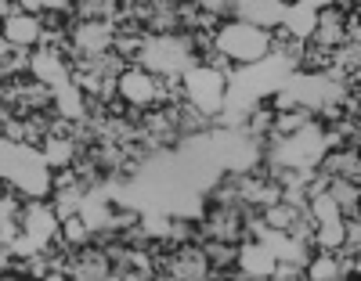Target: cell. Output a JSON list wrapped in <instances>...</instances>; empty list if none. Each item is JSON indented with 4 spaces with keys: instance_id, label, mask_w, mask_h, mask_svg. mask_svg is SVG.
Masks as SVG:
<instances>
[{
    "instance_id": "obj_1",
    "label": "cell",
    "mask_w": 361,
    "mask_h": 281,
    "mask_svg": "<svg viewBox=\"0 0 361 281\" xmlns=\"http://www.w3.org/2000/svg\"><path fill=\"white\" fill-rule=\"evenodd\" d=\"M0 177L25 202H51L54 195V170L47 163L44 148L0 141Z\"/></svg>"
},
{
    "instance_id": "obj_2",
    "label": "cell",
    "mask_w": 361,
    "mask_h": 281,
    "mask_svg": "<svg viewBox=\"0 0 361 281\" xmlns=\"http://www.w3.org/2000/svg\"><path fill=\"white\" fill-rule=\"evenodd\" d=\"M199 65V54L192 47V37H148L145 54H141V69H148L159 80H185Z\"/></svg>"
},
{
    "instance_id": "obj_3",
    "label": "cell",
    "mask_w": 361,
    "mask_h": 281,
    "mask_svg": "<svg viewBox=\"0 0 361 281\" xmlns=\"http://www.w3.org/2000/svg\"><path fill=\"white\" fill-rule=\"evenodd\" d=\"M217 51L231 61L235 69H250V65H260V61L271 58V33L264 29H253L246 22H228L217 29L214 37Z\"/></svg>"
},
{
    "instance_id": "obj_4",
    "label": "cell",
    "mask_w": 361,
    "mask_h": 281,
    "mask_svg": "<svg viewBox=\"0 0 361 281\" xmlns=\"http://www.w3.org/2000/svg\"><path fill=\"white\" fill-rule=\"evenodd\" d=\"M116 94L123 98L134 112H152V108H166L173 105V94L166 87V80L152 76L141 65H130L123 76L116 80Z\"/></svg>"
},
{
    "instance_id": "obj_5",
    "label": "cell",
    "mask_w": 361,
    "mask_h": 281,
    "mask_svg": "<svg viewBox=\"0 0 361 281\" xmlns=\"http://www.w3.org/2000/svg\"><path fill=\"white\" fill-rule=\"evenodd\" d=\"M185 101L202 112L206 119H221L224 115V105H228V76L209 69V65H195L185 80Z\"/></svg>"
},
{
    "instance_id": "obj_6",
    "label": "cell",
    "mask_w": 361,
    "mask_h": 281,
    "mask_svg": "<svg viewBox=\"0 0 361 281\" xmlns=\"http://www.w3.org/2000/svg\"><path fill=\"white\" fill-rule=\"evenodd\" d=\"M286 15L289 4H282V0H243V4H235V22H246L253 29H264V33L282 29Z\"/></svg>"
},
{
    "instance_id": "obj_7",
    "label": "cell",
    "mask_w": 361,
    "mask_h": 281,
    "mask_svg": "<svg viewBox=\"0 0 361 281\" xmlns=\"http://www.w3.org/2000/svg\"><path fill=\"white\" fill-rule=\"evenodd\" d=\"M238 270L253 281H267V277L279 274V260L271 256L260 242H243L238 245Z\"/></svg>"
},
{
    "instance_id": "obj_8",
    "label": "cell",
    "mask_w": 361,
    "mask_h": 281,
    "mask_svg": "<svg viewBox=\"0 0 361 281\" xmlns=\"http://www.w3.org/2000/svg\"><path fill=\"white\" fill-rule=\"evenodd\" d=\"M318 18H322V4L307 0V4H289V15H286V33L300 44H311L314 29H318Z\"/></svg>"
},
{
    "instance_id": "obj_9",
    "label": "cell",
    "mask_w": 361,
    "mask_h": 281,
    "mask_svg": "<svg viewBox=\"0 0 361 281\" xmlns=\"http://www.w3.org/2000/svg\"><path fill=\"white\" fill-rule=\"evenodd\" d=\"M40 40H44V22L40 18H33V15H18V18H11V22H4V44H11V47H40Z\"/></svg>"
},
{
    "instance_id": "obj_10",
    "label": "cell",
    "mask_w": 361,
    "mask_h": 281,
    "mask_svg": "<svg viewBox=\"0 0 361 281\" xmlns=\"http://www.w3.org/2000/svg\"><path fill=\"white\" fill-rule=\"evenodd\" d=\"M44 155H47V163H51V170L58 173V170H69V166H76L80 159V141L76 137H47L44 141Z\"/></svg>"
},
{
    "instance_id": "obj_11",
    "label": "cell",
    "mask_w": 361,
    "mask_h": 281,
    "mask_svg": "<svg viewBox=\"0 0 361 281\" xmlns=\"http://www.w3.org/2000/svg\"><path fill=\"white\" fill-rule=\"evenodd\" d=\"M202 253L209 260L214 270H235L238 267V245L235 242H217V238H206L202 242Z\"/></svg>"
},
{
    "instance_id": "obj_12",
    "label": "cell",
    "mask_w": 361,
    "mask_h": 281,
    "mask_svg": "<svg viewBox=\"0 0 361 281\" xmlns=\"http://www.w3.org/2000/svg\"><path fill=\"white\" fill-rule=\"evenodd\" d=\"M340 270H343V263L336 253H314L311 263L304 267V281H336Z\"/></svg>"
},
{
    "instance_id": "obj_13",
    "label": "cell",
    "mask_w": 361,
    "mask_h": 281,
    "mask_svg": "<svg viewBox=\"0 0 361 281\" xmlns=\"http://www.w3.org/2000/svg\"><path fill=\"white\" fill-rule=\"evenodd\" d=\"M44 281H73V277H69V274H66V270H51V274H47V277H44Z\"/></svg>"
},
{
    "instance_id": "obj_14",
    "label": "cell",
    "mask_w": 361,
    "mask_h": 281,
    "mask_svg": "<svg viewBox=\"0 0 361 281\" xmlns=\"http://www.w3.org/2000/svg\"><path fill=\"white\" fill-rule=\"evenodd\" d=\"M148 281H177V277H173V274H152Z\"/></svg>"
}]
</instances>
